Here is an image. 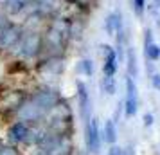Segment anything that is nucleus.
<instances>
[{
	"label": "nucleus",
	"instance_id": "nucleus-7",
	"mask_svg": "<svg viewBox=\"0 0 160 155\" xmlns=\"http://www.w3.org/2000/svg\"><path fill=\"white\" fill-rule=\"evenodd\" d=\"M38 69L47 76H59L65 70V56L63 54H43V59H40Z\"/></svg>",
	"mask_w": 160,
	"mask_h": 155
},
{
	"label": "nucleus",
	"instance_id": "nucleus-6",
	"mask_svg": "<svg viewBox=\"0 0 160 155\" xmlns=\"http://www.w3.org/2000/svg\"><path fill=\"white\" fill-rule=\"evenodd\" d=\"M29 126H31V123H23V121L15 119V121L8 126V132H6L8 142L9 144H15V146L23 148L25 139H27V133H29Z\"/></svg>",
	"mask_w": 160,
	"mask_h": 155
},
{
	"label": "nucleus",
	"instance_id": "nucleus-13",
	"mask_svg": "<svg viewBox=\"0 0 160 155\" xmlns=\"http://www.w3.org/2000/svg\"><path fill=\"white\" fill-rule=\"evenodd\" d=\"M76 70H78V74H81V76H94V61L90 58H81L79 61H78V65H76Z\"/></svg>",
	"mask_w": 160,
	"mask_h": 155
},
{
	"label": "nucleus",
	"instance_id": "nucleus-17",
	"mask_svg": "<svg viewBox=\"0 0 160 155\" xmlns=\"http://www.w3.org/2000/svg\"><path fill=\"white\" fill-rule=\"evenodd\" d=\"M0 155H23L22 148L9 144V142H0Z\"/></svg>",
	"mask_w": 160,
	"mask_h": 155
},
{
	"label": "nucleus",
	"instance_id": "nucleus-3",
	"mask_svg": "<svg viewBox=\"0 0 160 155\" xmlns=\"http://www.w3.org/2000/svg\"><path fill=\"white\" fill-rule=\"evenodd\" d=\"M85 146H87L88 155H99L102 146L101 139V128H99V121L97 117H92L85 121Z\"/></svg>",
	"mask_w": 160,
	"mask_h": 155
},
{
	"label": "nucleus",
	"instance_id": "nucleus-12",
	"mask_svg": "<svg viewBox=\"0 0 160 155\" xmlns=\"http://www.w3.org/2000/svg\"><path fill=\"white\" fill-rule=\"evenodd\" d=\"M124 59H126V70H128V76L135 80V78L138 76V63H137V54H135V51H133L131 47L126 51Z\"/></svg>",
	"mask_w": 160,
	"mask_h": 155
},
{
	"label": "nucleus",
	"instance_id": "nucleus-24",
	"mask_svg": "<svg viewBox=\"0 0 160 155\" xmlns=\"http://www.w3.org/2000/svg\"><path fill=\"white\" fill-rule=\"evenodd\" d=\"M32 155H43V153H40V152H34V153H32Z\"/></svg>",
	"mask_w": 160,
	"mask_h": 155
},
{
	"label": "nucleus",
	"instance_id": "nucleus-11",
	"mask_svg": "<svg viewBox=\"0 0 160 155\" xmlns=\"http://www.w3.org/2000/svg\"><path fill=\"white\" fill-rule=\"evenodd\" d=\"M117 125L113 119H106L104 121V126H102L101 130V139L102 142H106V144H115L117 142Z\"/></svg>",
	"mask_w": 160,
	"mask_h": 155
},
{
	"label": "nucleus",
	"instance_id": "nucleus-21",
	"mask_svg": "<svg viewBox=\"0 0 160 155\" xmlns=\"http://www.w3.org/2000/svg\"><path fill=\"white\" fill-rule=\"evenodd\" d=\"M108 155H122V146H119V144H110L108 148Z\"/></svg>",
	"mask_w": 160,
	"mask_h": 155
},
{
	"label": "nucleus",
	"instance_id": "nucleus-14",
	"mask_svg": "<svg viewBox=\"0 0 160 155\" xmlns=\"http://www.w3.org/2000/svg\"><path fill=\"white\" fill-rule=\"evenodd\" d=\"M101 90H102V94H106V96H113V94L117 92L115 76H102V80H101Z\"/></svg>",
	"mask_w": 160,
	"mask_h": 155
},
{
	"label": "nucleus",
	"instance_id": "nucleus-5",
	"mask_svg": "<svg viewBox=\"0 0 160 155\" xmlns=\"http://www.w3.org/2000/svg\"><path fill=\"white\" fill-rule=\"evenodd\" d=\"M76 99H78V114L81 121L85 123L92 117V97H90L88 87L83 81L76 83Z\"/></svg>",
	"mask_w": 160,
	"mask_h": 155
},
{
	"label": "nucleus",
	"instance_id": "nucleus-4",
	"mask_svg": "<svg viewBox=\"0 0 160 155\" xmlns=\"http://www.w3.org/2000/svg\"><path fill=\"white\" fill-rule=\"evenodd\" d=\"M122 110L128 119L135 117L138 112V89L135 80L130 78V76L126 78V97L122 101Z\"/></svg>",
	"mask_w": 160,
	"mask_h": 155
},
{
	"label": "nucleus",
	"instance_id": "nucleus-23",
	"mask_svg": "<svg viewBox=\"0 0 160 155\" xmlns=\"http://www.w3.org/2000/svg\"><path fill=\"white\" fill-rule=\"evenodd\" d=\"M153 6H155L157 9H160V0H155V4H153Z\"/></svg>",
	"mask_w": 160,
	"mask_h": 155
},
{
	"label": "nucleus",
	"instance_id": "nucleus-22",
	"mask_svg": "<svg viewBox=\"0 0 160 155\" xmlns=\"http://www.w3.org/2000/svg\"><path fill=\"white\" fill-rule=\"evenodd\" d=\"M122 155H137L135 146H133V144H126V146H122Z\"/></svg>",
	"mask_w": 160,
	"mask_h": 155
},
{
	"label": "nucleus",
	"instance_id": "nucleus-16",
	"mask_svg": "<svg viewBox=\"0 0 160 155\" xmlns=\"http://www.w3.org/2000/svg\"><path fill=\"white\" fill-rule=\"evenodd\" d=\"M115 27H117V13H110L104 20V29H106V34L108 36H113L115 34Z\"/></svg>",
	"mask_w": 160,
	"mask_h": 155
},
{
	"label": "nucleus",
	"instance_id": "nucleus-8",
	"mask_svg": "<svg viewBox=\"0 0 160 155\" xmlns=\"http://www.w3.org/2000/svg\"><path fill=\"white\" fill-rule=\"evenodd\" d=\"M36 2L38 0H6L2 9L8 16H23L25 18L36 8Z\"/></svg>",
	"mask_w": 160,
	"mask_h": 155
},
{
	"label": "nucleus",
	"instance_id": "nucleus-1",
	"mask_svg": "<svg viewBox=\"0 0 160 155\" xmlns=\"http://www.w3.org/2000/svg\"><path fill=\"white\" fill-rule=\"evenodd\" d=\"M13 54L20 61H32L43 56V36L40 29H25L16 47L13 49Z\"/></svg>",
	"mask_w": 160,
	"mask_h": 155
},
{
	"label": "nucleus",
	"instance_id": "nucleus-20",
	"mask_svg": "<svg viewBox=\"0 0 160 155\" xmlns=\"http://www.w3.org/2000/svg\"><path fill=\"white\" fill-rule=\"evenodd\" d=\"M151 85H153V89L157 90V92H160V72L151 74Z\"/></svg>",
	"mask_w": 160,
	"mask_h": 155
},
{
	"label": "nucleus",
	"instance_id": "nucleus-9",
	"mask_svg": "<svg viewBox=\"0 0 160 155\" xmlns=\"http://www.w3.org/2000/svg\"><path fill=\"white\" fill-rule=\"evenodd\" d=\"M27 96H29V92H25V90L6 92L4 97L0 99V112H11V114H15L20 108V105L27 99Z\"/></svg>",
	"mask_w": 160,
	"mask_h": 155
},
{
	"label": "nucleus",
	"instance_id": "nucleus-19",
	"mask_svg": "<svg viewBox=\"0 0 160 155\" xmlns=\"http://www.w3.org/2000/svg\"><path fill=\"white\" fill-rule=\"evenodd\" d=\"M142 119H144V126H146V128H151L153 123H155V116H153L151 112H146Z\"/></svg>",
	"mask_w": 160,
	"mask_h": 155
},
{
	"label": "nucleus",
	"instance_id": "nucleus-10",
	"mask_svg": "<svg viewBox=\"0 0 160 155\" xmlns=\"http://www.w3.org/2000/svg\"><path fill=\"white\" fill-rule=\"evenodd\" d=\"M102 76H115L119 69V58L112 45H102Z\"/></svg>",
	"mask_w": 160,
	"mask_h": 155
},
{
	"label": "nucleus",
	"instance_id": "nucleus-2",
	"mask_svg": "<svg viewBox=\"0 0 160 155\" xmlns=\"http://www.w3.org/2000/svg\"><path fill=\"white\" fill-rule=\"evenodd\" d=\"M36 152L43 155H74L72 133L47 132L36 144Z\"/></svg>",
	"mask_w": 160,
	"mask_h": 155
},
{
	"label": "nucleus",
	"instance_id": "nucleus-18",
	"mask_svg": "<svg viewBox=\"0 0 160 155\" xmlns=\"http://www.w3.org/2000/svg\"><path fill=\"white\" fill-rule=\"evenodd\" d=\"M146 0H131V8H133V11H135V15L137 16H142L146 11Z\"/></svg>",
	"mask_w": 160,
	"mask_h": 155
},
{
	"label": "nucleus",
	"instance_id": "nucleus-15",
	"mask_svg": "<svg viewBox=\"0 0 160 155\" xmlns=\"http://www.w3.org/2000/svg\"><path fill=\"white\" fill-rule=\"evenodd\" d=\"M144 56H146V59H148V61H151V63L158 61V59H160V45L155 44V42L144 45Z\"/></svg>",
	"mask_w": 160,
	"mask_h": 155
}]
</instances>
